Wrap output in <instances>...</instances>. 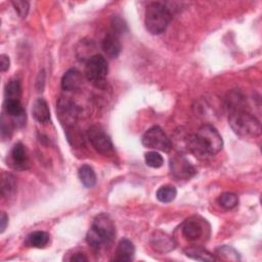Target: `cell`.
Wrapping results in <instances>:
<instances>
[{"label":"cell","mask_w":262,"mask_h":262,"mask_svg":"<svg viewBox=\"0 0 262 262\" xmlns=\"http://www.w3.org/2000/svg\"><path fill=\"white\" fill-rule=\"evenodd\" d=\"M101 48L108 57H118L121 52V43L119 40V36L114 32L107 33L101 41Z\"/></svg>","instance_id":"14"},{"label":"cell","mask_w":262,"mask_h":262,"mask_svg":"<svg viewBox=\"0 0 262 262\" xmlns=\"http://www.w3.org/2000/svg\"><path fill=\"white\" fill-rule=\"evenodd\" d=\"M80 47H77V56L79 59H84L87 58V60L93 56L94 54L91 53L92 49H95L94 43L92 40H82L79 44Z\"/></svg>","instance_id":"26"},{"label":"cell","mask_w":262,"mask_h":262,"mask_svg":"<svg viewBox=\"0 0 262 262\" xmlns=\"http://www.w3.org/2000/svg\"><path fill=\"white\" fill-rule=\"evenodd\" d=\"M0 68L2 72H6L9 69V64H10V60L9 57L6 54H1L0 56Z\"/></svg>","instance_id":"31"},{"label":"cell","mask_w":262,"mask_h":262,"mask_svg":"<svg viewBox=\"0 0 262 262\" xmlns=\"http://www.w3.org/2000/svg\"><path fill=\"white\" fill-rule=\"evenodd\" d=\"M10 166L17 170H26L30 167V158L26 146L21 142L15 143L9 152Z\"/></svg>","instance_id":"10"},{"label":"cell","mask_w":262,"mask_h":262,"mask_svg":"<svg viewBox=\"0 0 262 262\" xmlns=\"http://www.w3.org/2000/svg\"><path fill=\"white\" fill-rule=\"evenodd\" d=\"M182 234L187 241L194 242L204 234V226L196 218H189L182 224Z\"/></svg>","instance_id":"12"},{"label":"cell","mask_w":262,"mask_h":262,"mask_svg":"<svg viewBox=\"0 0 262 262\" xmlns=\"http://www.w3.org/2000/svg\"><path fill=\"white\" fill-rule=\"evenodd\" d=\"M32 114L36 121L40 123H46L50 119V111L45 99L37 98L32 107Z\"/></svg>","instance_id":"17"},{"label":"cell","mask_w":262,"mask_h":262,"mask_svg":"<svg viewBox=\"0 0 262 262\" xmlns=\"http://www.w3.org/2000/svg\"><path fill=\"white\" fill-rule=\"evenodd\" d=\"M177 195V190L174 186L165 185L157 190L156 196L162 203H171Z\"/></svg>","instance_id":"22"},{"label":"cell","mask_w":262,"mask_h":262,"mask_svg":"<svg viewBox=\"0 0 262 262\" xmlns=\"http://www.w3.org/2000/svg\"><path fill=\"white\" fill-rule=\"evenodd\" d=\"M187 149L199 159H206L218 154L222 146L223 140L218 130L210 125H203L195 134L187 137Z\"/></svg>","instance_id":"2"},{"label":"cell","mask_w":262,"mask_h":262,"mask_svg":"<svg viewBox=\"0 0 262 262\" xmlns=\"http://www.w3.org/2000/svg\"><path fill=\"white\" fill-rule=\"evenodd\" d=\"M184 253L187 257L198 260V261H214L216 258L210 254L208 251L201 247H189L184 250Z\"/></svg>","instance_id":"21"},{"label":"cell","mask_w":262,"mask_h":262,"mask_svg":"<svg viewBox=\"0 0 262 262\" xmlns=\"http://www.w3.org/2000/svg\"><path fill=\"white\" fill-rule=\"evenodd\" d=\"M112 27H113V32L119 36V34L124 32V30L126 29V24L120 17H114L112 21Z\"/></svg>","instance_id":"30"},{"label":"cell","mask_w":262,"mask_h":262,"mask_svg":"<svg viewBox=\"0 0 262 262\" xmlns=\"http://www.w3.org/2000/svg\"><path fill=\"white\" fill-rule=\"evenodd\" d=\"M20 83L18 80H10L5 87V99H18L20 100Z\"/></svg>","instance_id":"24"},{"label":"cell","mask_w":262,"mask_h":262,"mask_svg":"<svg viewBox=\"0 0 262 262\" xmlns=\"http://www.w3.org/2000/svg\"><path fill=\"white\" fill-rule=\"evenodd\" d=\"M0 223H1V227H0V231L1 233L4 232L7 224H8V216L6 215V213L4 211L1 212V219H0Z\"/></svg>","instance_id":"32"},{"label":"cell","mask_w":262,"mask_h":262,"mask_svg":"<svg viewBox=\"0 0 262 262\" xmlns=\"http://www.w3.org/2000/svg\"><path fill=\"white\" fill-rule=\"evenodd\" d=\"M87 136L92 146L99 154L103 156H110L114 152V145L111 137L104 132V130L100 126H91L87 131Z\"/></svg>","instance_id":"7"},{"label":"cell","mask_w":262,"mask_h":262,"mask_svg":"<svg viewBox=\"0 0 262 262\" xmlns=\"http://www.w3.org/2000/svg\"><path fill=\"white\" fill-rule=\"evenodd\" d=\"M144 161L145 164L150 167V168H155L158 169L160 167L163 166L164 164V159L161 156V154H159L157 150L154 151H148L144 155Z\"/></svg>","instance_id":"27"},{"label":"cell","mask_w":262,"mask_h":262,"mask_svg":"<svg viewBox=\"0 0 262 262\" xmlns=\"http://www.w3.org/2000/svg\"><path fill=\"white\" fill-rule=\"evenodd\" d=\"M218 203L222 208H224L226 210H230L237 206L238 198L233 192H223L218 198Z\"/></svg>","instance_id":"25"},{"label":"cell","mask_w":262,"mask_h":262,"mask_svg":"<svg viewBox=\"0 0 262 262\" xmlns=\"http://www.w3.org/2000/svg\"><path fill=\"white\" fill-rule=\"evenodd\" d=\"M135 247L133 243L128 238H122L116 249L114 261L117 262H129L134 259Z\"/></svg>","instance_id":"13"},{"label":"cell","mask_w":262,"mask_h":262,"mask_svg":"<svg viewBox=\"0 0 262 262\" xmlns=\"http://www.w3.org/2000/svg\"><path fill=\"white\" fill-rule=\"evenodd\" d=\"M107 73V61L101 54H94L87 60L85 66V76L91 83L96 85L103 84Z\"/></svg>","instance_id":"5"},{"label":"cell","mask_w":262,"mask_h":262,"mask_svg":"<svg viewBox=\"0 0 262 262\" xmlns=\"http://www.w3.org/2000/svg\"><path fill=\"white\" fill-rule=\"evenodd\" d=\"M70 260L74 262H84V261H87V258L82 253H76L75 255L72 256Z\"/></svg>","instance_id":"33"},{"label":"cell","mask_w":262,"mask_h":262,"mask_svg":"<svg viewBox=\"0 0 262 262\" xmlns=\"http://www.w3.org/2000/svg\"><path fill=\"white\" fill-rule=\"evenodd\" d=\"M2 196L6 200L12 198L16 192V181L13 175L3 174L1 181Z\"/></svg>","instance_id":"19"},{"label":"cell","mask_w":262,"mask_h":262,"mask_svg":"<svg viewBox=\"0 0 262 262\" xmlns=\"http://www.w3.org/2000/svg\"><path fill=\"white\" fill-rule=\"evenodd\" d=\"M171 174L179 180H187L195 174L194 167L181 155H175L170 159Z\"/></svg>","instance_id":"9"},{"label":"cell","mask_w":262,"mask_h":262,"mask_svg":"<svg viewBox=\"0 0 262 262\" xmlns=\"http://www.w3.org/2000/svg\"><path fill=\"white\" fill-rule=\"evenodd\" d=\"M67 137H68L69 142H70L73 146L81 147L82 145H84V138H83V135L81 134V132H80L75 126L67 129Z\"/></svg>","instance_id":"28"},{"label":"cell","mask_w":262,"mask_h":262,"mask_svg":"<svg viewBox=\"0 0 262 262\" xmlns=\"http://www.w3.org/2000/svg\"><path fill=\"white\" fill-rule=\"evenodd\" d=\"M150 244L156 251L161 253L170 252L175 248V243L173 238L161 231L155 232V235L151 237Z\"/></svg>","instance_id":"16"},{"label":"cell","mask_w":262,"mask_h":262,"mask_svg":"<svg viewBox=\"0 0 262 262\" xmlns=\"http://www.w3.org/2000/svg\"><path fill=\"white\" fill-rule=\"evenodd\" d=\"M49 233H47L46 231H42V230H38V231H34L31 234L28 235L26 244L30 247L33 248H44L47 246V244L49 243Z\"/></svg>","instance_id":"18"},{"label":"cell","mask_w":262,"mask_h":262,"mask_svg":"<svg viewBox=\"0 0 262 262\" xmlns=\"http://www.w3.org/2000/svg\"><path fill=\"white\" fill-rule=\"evenodd\" d=\"M141 141L145 147L155 150L168 152L172 148L170 139L159 126H152L147 129L143 134Z\"/></svg>","instance_id":"6"},{"label":"cell","mask_w":262,"mask_h":262,"mask_svg":"<svg viewBox=\"0 0 262 262\" xmlns=\"http://www.w3.org/2000/svg\"><path fill=\"white\" fill-rule=\"evenodd\" d=\"M83 83L82 74L77 69H70L61 78V88L64 91H76Z\"/></svg>","instance_id":"15"},{"label":"cell","mask_w":262,"mask_h":262,"mask_svg":"<svg viewBox=\"0 0 262 262\" xmlns=\"http://www.w3.org/2000/svg\"><path fill=\"white\" fill-rule=\"evenodd\" d=\"M228 100V122L234 133L242 137L259 136L261 133L260 122L243 106V99L235 94Z\"/></svg>","instance_id":"1"},{"label":"cell","mask_w":262,"mask_h":262,"mask_svg":"<svg viewBox=\"0 0 262 262\" xmlns=\"http://www.w3.org/2000/svg\"><path fill=\"white\" fill-rule=\"evenodd\" d=\"M78 176L85 187H93L96 183V175L89 165H82L79 168Z\"/></svg>","instance_id":"20"},{"label":"cell","mask_w":262,"mask_h":262,"mask_svg":"<svg viewBox=\"0 0 262 262\" xmlns=\"http://www.w3.org/2000/svg\"><path fill=\"white\" fill-rule=\"evenodd\" d=\"M4 111L11 118L12 125L21 127L26 123V112L18 99H5Z\"/></svg>","instance_id":"11"},{"label":"cell","mask_w":262,"mask_h":262,"mask_svg":"<svg viewBox=\"0 0 262 262\" xmlns=\"http://www.w3.org/2000/svg\"><path fill=\"white\" fill-rule=\"evenodd\" d=\"M56 114L61 125L66 126L68 129L74 127L77 123L79 108L72 100L67 98H59L56 104Z\"/></svg>","instance_id":"8"},{"label":"cell","mask_w":262,"mask_h":262,"mask_svg":"<svg viewBox=\"0 0 262 262\" xmlns=\"http://www.w3.org/2000/svg\"><path fill=\"white\" fill-rule=\"evenodd\" d=\"M11 4L14 7V10L17 12V14L20 17H26L28 12H29V8H30V4L28 1L25 0H14L11 2Z\"/></svg>","instance_id":"29"},{"label":"cell","mask_w":262,"mask_h":262,"mask_svg":"<svg viewBox=\"0 0 262 262\" xmlns=\"http://www.w3.org/2000/svg\"><path fill=\"white\" fill-rule=\"evenodd\" d=\"M171 17V12L165 4L152 2L146 7L144 25L150 34L159 35L167 29Z\"/></svg>","instance_id":"4"},{"label":"cell","mask_w":262,"mask_h":262,"mask_svg":"<svg viewBox=\"0 0 262 262\" xmlns=\"http://www.w3.org/2000/svg\"><path fill=\"white\" fill-rule=\"evenodd\" d=\"M215 254L219 259L225 261H238L241 259L238 252L229 246H222L218 248Z\"/></svg>","instance_id":"23"},{"label":"cell","mask_w":262,"mask_h":262,"mask_svg":"<svg viewBox=\"0 0 262 262\" xmlns=\"http://www.w3.org/2000/svg\"><path fill=\"white\" fill-rule=\"evenodd\" d=\"M115 235L116 228L113 220L106 214H99L94 218L87 232L86 242L94 251H100L112 245Z\"/></svg>","instance_id":"3"}]
</instances>
